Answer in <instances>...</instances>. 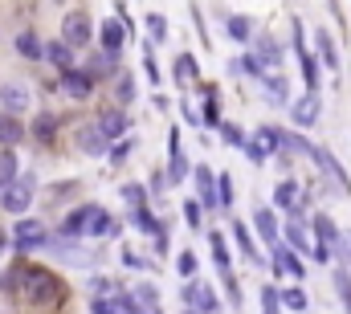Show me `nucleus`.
<instances>
[{"instance_id":"nucleus-1","label":"nucleus","mask_w":351,"mask_h":314,"mask_svg":"<svg viewBox=\"0 0 351 314\" xmlns=\"http://www.w3.org/2000/svg\"><path fill=\"white\" fill-rule=\"evenodd\" d=\"M8 282H16V290H21V298L29 302V306H53V302H62V278L58 274H49L45 265H25V269H16Z\"/></svg>"},{"instance_id":"nucleus-2","label":"nucleus","mask_w":351,"mask_h":314,"mask_svg":"<svg viewBox=\"0 0 351 314\" xmlns=\"http://www.w3.org/2000/svg\"><path fill=\"white\" fill-rule=\"evenodd\" d=\"M62 233L66 237H102V233H110V217H106V208L86 204V208H78V213L66 217Z\"/></svg>"},{"instance_id":"nucleus-3","label":"nucleus","mask_w":351,"mask_h":314,"mask_svg":"<svg viewBox=\"0 0 351 314\" xmlns=\"http://www.w3.org/2000/svg\"><path fill=\"white\" fill-rule=\"evenodd\" d=\"M29 200H33V176H16L8 188H0V204H4V213H25Z\"/></svg>"},{"instance_id":"nucleus-4","label":"nucleus","mask_w":351,"mask_h":314,"mask_svg":"<svg viewBox=\"0 0 351 314\" xmlns=\"http://www.w3.org/2000/svg\"><path fill=\"white\" fill-rule=\"evenodd\" d=\"M319 114H323V102H319V94H315V90H306V98H298V102L290 106V119H294L298 127H315V123H319Z\"/></svg>"},{"instance_id":"nucleus-5","label":"nucleus","mask_w":351,"mask_h":314,"mask_svg":"<svg viewBox=\"0 0 351 314\" xmlns=\"http://www.w3.org/2000/svg\"><path fill=\"white\" fill-rule=\"evenodd\" d=\"M90 37H94V29H90L86 12H70V16L62 21V41H70V45H86Z\"/></svg>"},{"instance_id":"nucleus-6","label":"nucleus","mask_w":351,"mask_h":314,"mask_svg":"<svg viewBox=\"0 0 351 314\" xmlns=\"http://www.w3.org/2000/svg\"><path fill=\"white\" fill-rule=\"evenodd\" d=\"M306 156L315 159V163H319V167H323V171L331 176V180H335V188H339V192H348V171L339 167V159L331 156V152H323V147H315V143H306Z\"/></svg>"},{"instance_id":"nucleus-7","label":"nucleus","mask_w":351,"mask_h":314,"mask_svg":"<svg viewBox=\"0 0 351 314\" xmlns=\"http://www.w3.org/2000/svg\"><path fill=\"white\" fill-rule=\"evenodd\" d=\"M180 294H184V302H188L192 311H200V314H217V298H213V290H204L200 282H188V286H184Z\"/></svg>"},{"instance_id":"nucleus-8","label":"nucleus","mask_w":351,"mask_h":314,"mask_svg":"<svg viewBox=\"0 0 351 314\" xmlns=\"http://www.w3.org/2000/svg\"><path fill=\"white\" fill-rule=\"evenodd\" d=\"M74 147H78L82 156H102V152H106V135L98 131V123H94V127H78Z\"/></svg>"},{"instance_id":"nucleus-9","label":"nucleus","mask_w":351,"mask_h":314,"mask_svg":"<svg viewBox=\"0 0 351 314\" xmlns=\"http://www.w3.org/2000/svg\"><path fill=\"white\" fill-rule=\"evenodd\" d=\"M62 90L70 98H90L94 90V74H78V70H62Z\"/></svg>"},{"instance_id":"nucleus-10","label":"nucleus","mask_w":351,"mask_h":314,"mask_svg":"<svg viewBox=\"0 0 351 314\" xmlns=\"http://www.w3.org/2000/svg\"><path fill=\"white\" fill-rule=\"evenodd\" d=\"M98 131H102L106 139L127 135V114H123V110H102V114H98Z\"/></svg>"},{"instance_id":"nucleus-11","label":"nucleus","mask_w":351,"mask_h":314,"mask_svg":"<svg viewBox=\"0 0 351 314\" xmlns=\"http://www.w3.org/2000/svg\"><path fill=\"white\" fill-rule=\"evenodd\" d=\"M269 249H274V265H278L282 274H290V278H302V261L294 257V249H286V245H278V241H274Z\"/></svg>"},{"instance_id":"nucleus-12","label":"nucleus","mask_w":351,"mask_h":314,"mask_svg":"<svg viewBox=\"0 0 351 314\" xmlns=\"http://www.w3.org/2000/svg\"><path fill=\"white\" fill-rule=\"evenodd\" d=\"M37 245H45V229L37 221H21L16 225V249H37Z\"/></svg>"},{"instance_id":"nucleus-13","label":"nucleus","mask_w":351,"mask_h":314,"mask_svg":"<svg viewBox=\"0 0 351 314\" xmlns=\"http://www.w3.org/2000/svg\"><path fill=\"white\" fill-rule=\"evenodd\" d=\"M192 176H196V188H200L204 204H208V208H217V204H221V200H217V176H213V171H208L204 163H200V167H196Z\"/></svg>"},{"instance_id":"nucleus-14","label":"nucleus","mask_w":351,"mask_h":314,"mask_svg":"<svg viewBox=\"0 0 351 314\" xmlns=\"http://www.w3.org/2000/svg\"><path fill=\"white\" fill-rule=\"evenodd\" d=\"M0 102L8 110H29V90L16 86V82H8V86H0Z\"/></svg>"},{"instance_id":"nucleus-15","label":"nucleus","mask_w":351,"mask_h":314,"mask_svg":"<svg viewBox=\"0 0 351 314\" xmlns=\"http://www.w3.org/2000/svg\"><path fill=\"white\" fill-rule=\"evenodd\" d=\"M70 49H74L70 41H49V45H45V58H49L58 70H70V62H74V53H70Z\"/></svg>"},{"instance_id":"nucleus-16","label":"nucleus","mask_w":351,"mask_h":314,"mask_svg":"<svg viewBox=\"0 0 351 314\" xmlns=\"http://www.w3.org/2000/svg\"><path fill=\"white\" fill-rule=\"evenodd\" d=\"M114 70H119V53H114V49H106V53L90 58V70H86V74H94V78H106V74H114Z\"/></svg>"},{"instance_id":"nucleus-17","label":"nucleus","mask_w":351,"mask_h":314,"mask_svg":"<svg viewBox=\"0 0 351 314\" xmlns=\"http://www.w3.org/2000/svg\"><path fill=\"white\" fill-rule=\"evenodd\" d=\"M254 225H258V233H262L265 245H274V241H278V221H274V213H269V208H258V213H254Z\"/></svg>"},{"instance_id":"nucleus-18","label":"nucleus","mask_w":351,"mask_h":314,"mask_svg":"<svg viewBox=\"0 0 351 314\" xmlns=\"http://www.w3.org/2000/svg\"><path fill=\"white\" fill-rule=\"evenodd\" d=\"M168 147H172V167H168V180H184L188 176V163H184V152H180V139H176V131L168 135Z\"/></svg>"},{"instance_id":"nucleus-19","label":"nucleus","mask_w":351,"mask_h":314,"mask_svg":"<svg viewBox=\"0 0 351 314\" xmlns=\"http://www.w3.org/2000/svg\"><path fill=\"white\" fill-rule=\"evenodd\" d=\"M315 233H319V245H327V249L335 253V241H339V229H335V221H331V217H315Z\"/></svg>"},{"instance_id":"nucleus-20","label":"nucleus","mask_w":351,"mask_h":314,"mask_svg":"<svg viewBox=\"0 0 351 314\" xmlns=\"http://www.w3.org/2000/svg\"><path fill=\"white\" fill-rule=\"evenodd\" d=\"M123 41H127V29H123L119 21H106V25H102V45L119 53V49H123Z\"/></svg>"},{"instance_id":"nucleus-21","label":"nucleus","mask_w":351,"mask_h":314,"mask_svg":"<svg viewBox=\"0 0 351 314\" xmlns=\"http://www.w3.org/2000/svg\"><path fill=\"white\" fill-rule=\"evenodd\" d=\"M16 53H21V58H29V62L45 58V49H41V41H37L33 33H21V37H16Z\"/></svg>"},{"instance_id":"nucleus-22","label":"nucleus","mask_w":351,"mask_h":314,"mask_svg":"<svg viewBox=\"0 0 351 314\" xmlns=\"http://www.w3.org/2000/svg\"><path fill=\"white\" fill-rule=\"evenodd\" d=\"M21 139H25V127H21L16 119H0V143L12 147V143H21Z\"/></svg>"},{"instance_id":"nucleus-23","label":"nucleus","mask_w":351,"mask_h":314,"mask_svg":"<svg viewBox=\"0 0 351 314\" xmlns=\"http://www.w3.org/2000/svg\"><path fill=\"white\" fill-rule=\"evenodd\" d=\"M254 58H258L262 66H278V62H282V49H278V41L262 37V41H258V53H254Z\"/></svg>"},{"instance_id":"nucleus-24","label":"nucleus","mask_w":351,"mask_h":314,"mask_svg":"<svg viewBox=\"0 0 351 314\" xmlns=\"http://www.w3.org/2000/svg\"><path fill=\"white\" fill-rule=\"evenodd\" d=\"M315 41H319V53H323V62L335 70V66H339V53H335V41H331V33H327V29H319V37H315Z\"/></svg>"},{"instance_id":"nucleus-25","label":"nucleus","mask_w":351,"mask_h":314,"mask_svg":"<svg viewBox=\"0 0 351 314\" xmlns=\"http://www.w3.org/2000/svg\"><path fill=\"white\" fill-rule=\"evenodd\" d=\"M294 200H298V184H294V180L278 184V192H274V204H278V208H294Z\"/></svg>"},{"instance_id":"nucleus-26","label":"nucleus","mask_w":351,"mask_h":314,"mask_svg":"<svg viewBox=\"0 0 351 314\" xmlns=\"http://www.w3.org/2000/svg\"><path fill=\"white\" fill-rule=\"evenodd\" d=\"M233 237H237V245H241V253H245L250 261H258V265H262V253L254 249V241H250V229H245V225H233Z\"/></svg>"},{"instance_id":"nucleus-27","label":"nucleus","mask_w":351,"mask_h":314,"mask_svg":"<svg viewBox=\"0 0 351 314\" xmlns=\"http://www.w3.org/2000/svg\"><path fill=\"white\" fill-rule=\"evenodd\" d=\"M12 180H16V156L4 147V152H0V188H8Z\"/></svg>"},{"instance_id":"nucleus-28","label":"nucleus","mask_w":351,"mask_h":314,"mask_svg":"<svg viewBox=\"0 0 351 314\" xmlns=\"http://www.w3.org/2000/svg\"><path fill=\"white\" fill-rule=\"evenodd\" d=\"M286 241H290V249H315V245L306 241V229H302L298 217H294V225H286Z\"/></svg>"},{"instance_id":"nucleus-29","label":"nucleus","mask_w":351,"mask_h":314,"mask_svg":"<svg viewBox=\"0 0 351 314\" xmlns=\"http://www.w3.org/2000/svg\"><path fill=\"white\" fill-rule=\"evenodd\" d=\"M217 200H221V208L233 204V180L229 176H217Z\"/></svg>"},{"instance_id":"nucleus-30","label":"nucleus","mask_w":351,"mask_h":314,"mask_svg":"<svg viewBox=\"0 0 351 314\" xmlns=\"http://www.w3.org/2000/svg\"><path fill=\"white\" fill-rule=\"evenodd\" d=\"M147 33H152V41H164V37H168V25H164V16H160V12H152V16H147Z\"/></svg>"},{"instance_id":"nucleus-31","label":"nucleus","mask_w":351,"mask_h":314,"mask_svg":"<svg viewBox=\"0 0 351 314\" xmlns=\"http://www.w3.org/2000/svg\"><path fill=\"white\" fill-rule=\"evenodd\" d=\"M135 225H139V229H147V233H164V229H160V221H156L147 208H135Z\"/></svg>"},{"instance_id":"nucleus-32","label":"nucleus","mask_w":351,"mask_h":314,"mask_svg":"<svg viewBox=\"0 0 351 314\" xmlns=\"http://www.w3.org/2000/svg\"><path fill=\"white\" fill-rule=\"evenodd\" d=\"M213 257H217L221 269H229V249H225V237L221 233H213Z\"/></svg>"},{"instance_id":"nucleus-33","label":"nucleus","mask_w":351,"mask_h":314,"mask_svg":"<svg viewBox=\"0 0 351 314\" xmlns=\"http://www.w3.org/2000/svg\"><path fill=\"white\" fill-rule=\"evenodd\" d=\"M114 98H119V102H135V82H131V74H127V78H119Z\"/></svg>"},{"instance_id":"nucleus-34","label":"nucleus","mask_w":351,"mask_h":314,"mask_svg":"<svg viewBox=\"0 0 351 314\" xmlns=\"http://www.w3.org/2000/svg\"><path fill=\"white\" fill-rule=\"evenodd\" d=\"M335 290H339V298L348 302V311H351V274H348V269H339V274H335Z\"/></svg>"},{"instance_id":"nucleus-35","label":"nucleus","mask_w":351,"mask_h":314,"mask_svg":"<svg viewBox=\"0 0 351 314\" xmlns=\"http://www.w3.org/2000/svg\"><path fill=\"white\" fill-rule=\"evenodd\" d=\"M229 33H233L237 41H250V33H254V29H250V21H245V16H233V21H229Z\"/></svg>"},{"instance_id":"nucleus-36","label":"nucleus","mask_w":351,"mask_h":314,"mask_svg":"<svg viewBox=\"0 0 351 314\" xmlns=\"http://www.w3.org/2000/svg\"><path fill=\"white\" fill-rule=\"evenodd\" d=\"M90 294H98V298H119L114 286H110V278H94V282H90Z\"/></svg>"},{"instance_id":"nucleus-37","label":"nucleus","mask_w":351,"mask_h":314,"mask_svg":"<svg viewBox=\"0 0 351 314\" xmlns=\"http://www.w3.org/2000/svg\"><path fill=\"white\" fill-rule=\"evenodd\" d=\"M131 298H135V302H139V306H160V294H156V290H152V286H139V290H135V294H131Z\"/></svg>"},{"instance_id":"nucleus-38","label":"nucleus","mask_w":351,"mask_h":314,"mask_svg":"<svg viewBox=\"0 0 351 314\" xmlns=\"http://www.w3.org/2000/svg\"><path fill=\"white\" fill-rule=\"evenodd\" d=\"M282 306H290V311H306V294H302V290H286V294H282Z\"/></svg>"},{"instance_id":"nucleus-39","label":"nucleus","mask_w":351,"mask_h":314,"mask_svg":"<svg viewBox=\"0 0 351 314\" xmlns=\"http://www.w3.org/2000/svg\"><path fill=\"white\" fill-rule=\"evenodd\" d=\"M188 78H196V62L192 58H180L176 62V82H188Z\"/></svg>"},{"instance_id":"nucleus-40","label":"nucleus","mask_w":351,"mask_h":314,"mask_svg":"<svg viewBox=\"0 0 351 314\" xmlns=\"http://www.w3.org/2000/svg\"><path fill=\"white\" fill-rule=\"evenodd\" d=\"M265 94H269L274 102H286V82L282 78H265Z\"/></svg>"},{"instance_id":"nucleus-41","label":"nucleus","mask_w":351,"mask_h":314,"mask_svg":"<svg viewBox=\"0 0 351 314\" xmlns=\"http://www.w3.org/2000/svg\"><path fill=\"white\" fill-rule=\"evenodd\" d=\"M335 253H339V261H343V265H351V233H339V241H335Z\"/></svg>"},{"instance_id":"nucleus-42","label":"nucleus","mask_w":351,"mask_h":314,"mask_svg":"<svg viewBox=\"0 0 351 314\" xmlns=\"http://www.w3.org/2000/svg\"><path fill=\"white\" fill-rule=\"evenodd\" d=\"M262 306H265V314H278V311H282V298H278V294H274L269 286L262 290Z\"/></svg>"},{"instance_id":"nucleus-43","label":"nucleus","mask_w":351,"mask_h":314,"mask_svg":"<svg viewBox=\"0 0 351 314\" xmlns=\"http://www.w3.org/2000/svg\"><path fill=\"white\" fill-rule=\"evenodd\" d=\"M53 127H58V119H53V114H41V119H37V135H41V139H49V135H53Z\"/></svg>"},{"instance_id":"nucleus-44","label":"nucleus","mask_w":351,"mask_h":314,"mask_svg":"<svg viewBox=\"0 0 351 314\" xmlns=\"http://www.w3.org/2000/svg\"><path fill=\"white\" fill-rule=\"evenodd\" d=\"M184 221H188L192 229H200V204H192V200H188V204H184Z\"/></svg>"},{"instance_id":"nucleus-45","label":"nucleus","mask_w":351,"mask_h":314,"mask_svg":"<svg viewBox=\"0 0 351 314\" xmlns=\"http://www.w3.org/2000/svg\"><path fill=\"white\" fill-rule=\"evenodd\" d=\"M180 274H184V278H192V274H196V257H192V253H184V257H180Z\"/></svg>"},{"instance_id":"nucleus-46","label":"nucleus","mask_w":351,"mask_h":314,"mask_svg":"<svg viewBox=\"0 0 351 314\" xmlns=\"http://www.w3.org/2000/svg\"><path fill=\"white\" fill-rule=\"evenodd\" d=\"M131 147H135V143H131V139H127V143H119V147H114V152H110V159H114V163H123V159L131 156Z\"/></svg>"},{"instance_id":"nucleus-47","label":"nucleus","mask_w":351,"mask_h":314,"mask_svg":"<svg viewBox=\"0 0 351 314\" xmlns=\"http://www.w3.org/2000/svg\"><path fill=\"white\" fill-rule=\"evenodd\" d=\"M221 135H225V139H229V143H245V139H241V131H237V127H221Z\"/></svg>"},{"instance_id":"nucleus-48","label":"nucleus","mask_w":351,"mask_h":314,"mask_svg":"<svg viewBox=\"0 0 351 314\" xmlns=\"http://www.w3.org/2000/svg\"><path fill=\"white\" fill-rule=\"evenodd\" d=\"M123 200H131V204H143V192H139V188H123Z\"/></svg>"},{"instance_id":"nucleus-49","label":"nucleus","mask_w":351,"mask_h":314,"mask_svg":"<svg viewBox=\"0 0 351 314\" xmlns=\"http://www.w3.org/2000/svg\"><path fill=\"white\" fill-rule=\"evenodd\" d=\"M4 249H8V233H4V229H0V253H4Z\"/></svg>"},{"instance_id":"nucleus-50","label":"nucleus","mask_w":351,"mask_h":314,"mask_svg":"<svg viewBox=\"0 0 351 314\" xmlns=\"http://www.w3.org/2000/svg\"><path fill=\"white\" fill-rule=\"evenodd\" d=\"M147 314H160V306H147Z\"/></svg>"}]
</instances>
